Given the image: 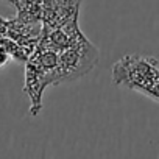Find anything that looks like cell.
I'll return each instance as SVG.
<instances>
[{
  "label": "cell",
  "instance_id": "obj_7",
  "mask_svg": "<svg viewBox=\"0 0 159 159\" xmlns=\"http://www.w3.org/2000/svg\"><path fill=\"white\" fill-rule=\"evenodd\" d=\"M10 59H11V55L8 53V50L3 45H0V69H3Z\"/></svg>",
  "mask_w": 159,
  "mask_h": 159
},
{
  "label": "cell",
  "instance_id": "obj_4",
  "mask_svg": "<svg viewBox=\"0 0 159 159\" xmlns=\"http://www.w3.org/2000/svg\"><path fill=\"white\" fill-rule=\"evenodd\" d=\"M81 0H44L42 24L45 27H59L67 20L78 17Z\"/></svg>",
  "mask_w": 159,
  "mask_h": 159
},
{
  "label": "cell",
  "instance_id": "obj_6",
  "mask_svg": "<svg viewBox=\"0 0 159 159\" xmlns=\"http://www.w3.org/2000/svg\"><path fill=\"white\" fill-rule=\"evenodd\" d=\"M16 8V17L28 22H42L44 0H3Z\"/></svg>",
  "mask_w": 159,
  "mask_h": 159
},
{
  "label": "cell",
  "instance_id": "obj_2",
  "mask_svg": "<svg viewBox=\"0 0 159 159\" xmlns=\"http://www.w3.org/2000/svg\"><path fill=\"white\" fill-rule=\"evenodd\" d=\"M114 84L137 91L159 102V66L157 59L143 55H126L111 69Z\"/></svg>",
  "mask_w": 159,
  "mask_h": 159
},
{
  "label": "cell",
  "instance_id": "obj_3",
  "mask_svg": "<svg viewBox=\"0 0 159 159\" xmlns=\"http://www.w3.org/2000/svg\"><path fill=\"white\" fill-rule=\"evenodd\" d=\"M59 53V84L72 83L78 78L89 73L98 62L100 52L98 48L88 39L75 42Z\"/></svg>",
  "mask_w": 159,
  "mask_h": 159
},
{
  "label": "cell",
  "instance_id": "obj_5",
  "mask_svg": "<svg viewBox=\"0 0 159 159\" xmlns=\"http://www.w3.org/2000/svg\"><path fill=\"white\" fill-rule=\"evenodd\" d=\"M42 28H44L42 22H28V20L14 17V19H8L5 36L11 38L13 41L19 42L20 45L34 52V48L38 47V44L41 41Z\"/></svg>",
  "mask_w": 159,
  "mask_h": 159
},
{
  "label": "cell",
  "instance_id": "obj_1",
  "mask_svg": "<svg viewBox=\"0 0 159 159\" xmlns=\"http://www.w3.org/2000/svg\"><path fill=\"white\" fill-rule=\"evenodd\" d=\"M59 84V53L38 44L25 62L24 92L30 100V114L38 116L42 109V95L48 86Z\"/></svg>",
  "mask_w": 159,
  "mask_h": 159
},
{
  "label": "cell",
  "instance_id": "obj_8",
  "mask_svg": "<svg viewBox=\"0 0 159 159\" xmlns=\"http://www.w3.org/2000/svg\"><path fill=\"white\" fill-rule=\"evenodd\" d=\"M157 66H159V61H157Z\"/></svg>",
  "mask_w": 159,
  "mask_h": 159
}]
</instances>
